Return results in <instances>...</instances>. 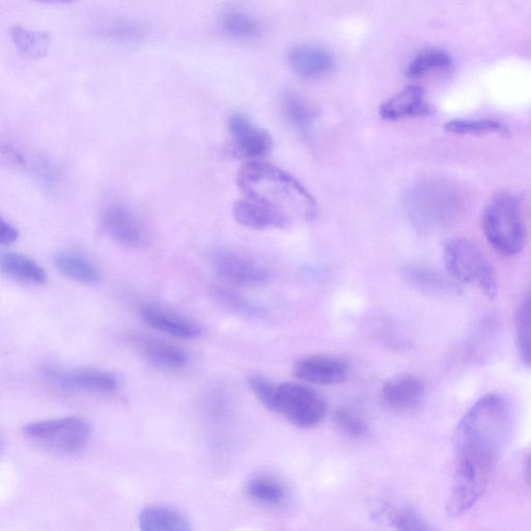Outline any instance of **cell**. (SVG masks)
<instances>
[{
  "label": "cell",
  "mask_w": 531,
  "mask_h": 531,
  "mask_svg": "<svg viewBox=\"0 0 531 531\" xmlns=\"http://www.w3.org/2000/svg\"><path fill=\"white\" fill-rule=\"evenodd\" d=\"M510 404L489 394L462 418L455 435V470L447 516L468 512L485 494L512 431Z\"/></svg>",
  "instance_id": "cell-1"
},
{
  "label": "cell",
  "mask_w": 531,
  "mask_h": 531,
  "mask_svg": "<svg viewBox=\"0 0 531 531\" xmlns=\"http://www.w3.org/2000/svg\"><path fill=\"white\" fill-rule=\"evenodd\" d=\"M238 185L246 199L257 201L284 212L295 211L305 218L316 215L312 194L292 175L272 164L249 161L239 172Z\"/></svg>",
  "instance_id": "cell-2"
},
{
  "label": "cell",
  "mask_w": 531,
  "mask_h": 531,
  "mask_svg": "<svg viewBox=\"0 0 531 531\" xmlns=\"http://www.w3.org/2000/svg\"><path fill=\"white\" fill-rule=\"evenodd\" d=\"M248 384L263 406L298 428H314L326 415L325 401L309 386L275 383L262 376L249 377Z\"/></svg>",
  "instance_id": "cell-3"
},
{
  "label": "cell",
  "mask_w": 531,
  "mask_h": 531,
  "mask_svg": "<svg viewBox=\"0 0 531 531\" xmlns=\"http://www.w3.org/2000/svg\"><path fill=\"white\" fill-rule=\"evenodd\" d=\"M483 231L491 246L502 256L514 257L526 243L519 202L509 193H499L483 213Z\"/></svg>",
  "instance_id": "cell-4"
},
{
  "label": "cell",
  "mask_w": 531,
  "mask_h": 531,
  "mask_svg": "<svg viewBox=\"0 0 531 531\" xmlns=\"http://www.w3.org/2000/svg\"><path fill=\"white\" fill-rule=\"evenodd\" d=\"M443 259L446 271L455 281L478 286L489 299L496 297L494 269L477 245L463 238L451 239L444 245Z\"/></svg>",
  "instance_id": "cell-5"
},
{
  "label": "cell",
  "mask_w": 531,
  "mask_h": 531,
  "mask_svg": "<svg viewBox=\"0 0 531 531\" xmlns=\"http://www.w3.org/2000/svg\"><path fill=\"white\" fill-rule=\"evenodd\" d=\"M24 435L52 452L77 454L88 444L92 429L86 419L64 417L26 425Z\"/></svg>",
  "instance_id": "cell-6"
},
{
  "label": "cell",
  "mask_w": 531,
  "mask_h": 531,
  "mask_svg": "<svg viewBox=\"0 0 531 531\" xmlns=\"http://www.w3.org/2000/svg\"><path fill=\"white\" fill-rule=\"evenodd\" d=\"M217 274L226 282L239 286H257L264 284L268 271L253 258L238 251L221 249L212 257Z\"/></svg>",
  "instance_id": "cell-7"
},
{
  "label": "cell",
  "mask_w": 531,
  "mask_h": 531,
  "mask_svg": "<svg viewBox=\"0 0 531 531\" xmlns=\"http://www.w3.org/2000/svg\"><path fill=\"white\" fill-rule=\"evenodd\" d=\"M450 191L438 184L418 187L410 200L415 217L426 225H439L445 221L455 210Z\"/></svg>",
  "instance_id": "cell-8"
},
{
  "label": "cell",
  "mask_w": 531,
  "mask_h": 531,
  "mask_svg": "<svg viewBox=\"0 0 531 531\" xmlns=\"http://www.w3.org/2000/svg\"><path fill=\"white\" fill-rule=\"evenodd\" d=\"M45 376L62 388L77 393H90L99 395L114 394L118 383L113 375L97 370H82L66 372L58 368L48 367L44 370Z\"/></svg>",
  "instance_id": "cell-9"
},
{
  "label": "cell",
  "mask_w": 531,
  "mask_h": 531,
  "mask_svg": "<svg viewBox=\"0 0 531 531\" xmlns=\"http://www.w3.org/2000/svg\"><path fill=\"white\" fill-rule=\"evenodd\" d=\"M426 393L424 381L412 374H404L388 380L382 387L383 405L394 412H410L422 404Z\"/></svg>",
  "instance_id": "cell-10"
},
{
  "label": "cell",
  "mask_w": 531,
  "mask_h": 531,
  "mask_svg": "<svg viewBox=\"0 0 531 531\" xmlns=\"http://www.w3.org/2000/svg\"><path fill=\"white\" fill-rule=\"evenodd\" d=\"M229 128L234 137V151L237 156L259 161L272 148V138L264 129L257 127L243 114H235L229 121Z\"/></svg>",
  "instance_id": "cell-11"
},
{
  "label": "cell",
  "mask_w": 531,
  "mask_h": 531,
  "mask_svg": "<svg viewBox=\"0 0 531 531\" xmlns=\"http://www.w3.org/2000/svg\"><path fill=\"white\" fill-rule=\"evenodd\" d=\"M102 225L108 236L122 245L136 247L146 240V230L141 219L124 205L107 207L102 215Z\"/></svg>",
  "instance_id": "cell-12"
},
{
  "label": "cell",
  "mask_w": 531,
  "mask_h": 531,
  "mask_svg": "<svg viewBox=\"0 0 531 531\" xmlns=\"http://www.w3.org/2000/svg\"><path fill=\"white\" fill-rule=\"evenodd\" d=\"M293 374L307 383L337 385L346 381L348 367L343 360L333 356L310 355L295 363Z\"/></svg>",
  "instance_id": "cell-13"
},
{
  "label": "cell",
  "mask_w": 531,
  "mask_h": 531,
  "mask_svg": "<svg viewBox=\"0 0 531 531\" xmlns=\"http://www.w3.org/2000/svg\"><path fill=\"white\" fill-rule=\"evenodd\" d=\"M288 62L293 71L304 79H318L334 67L332 54L315 44H300L290 49Z\"/></svg>",
  "instance_id": "cell-14"
},
{
  "label": "cell",
  "mask_w": 531,
  "mask_h": 531,
  "mask_svg": "<svg viewBox=\"0 0 531 531\" xmlns=\"http://www.w3.org/2000/svg\"><path fill=\"white\" fill-rule=\"evenodd\" d=\"M233 213L241 226L251 230L286 229L291 223L284 212L249 199L236 202Z\"/></svg>",
  "instance_id": "cell-15"
},
{
  "label": "cell",
  "mask_w": 531,
  "mask_h": 531,
  "mask_svg": "<svg viewBox=\"0 0 531 531\" xmlns=\"http://www.w3.org/2000/svg\"><path fill=\"white\" fill-rule=\"evenodd\" d=\"M379 114L386 121H398L427 116L430 114V107L425 100V91L418 86H409L385 101L380 107Z\"/></svg>",
  "instance_id": "cell-16"
},
{
  "label": "cell",
  "mask_w": 531,
  "mask_h": 531,
  "mask_svg": "<svg viewBox=\"0 0 531 531\" xmlns=\"http://www.w3.org/2000/svg\"><path fill=\"white\" fill-rule=\"evenodd\" d=\"M133 343L158 368L179 370L188 365V353L176 345L149 337H137Z\"/></svg>",
  "instance_id": "cell-17"
},
{
  "label": "cell",
  "mask_w": 531,
  "mask_h": 531,
  "mask_svg": "<svg viewBox=\"0 0 531 531\" xmlns=\"http://www.w3.org/2000/svg\"><path fill=\"white\" fill-rule=\"evenodd\" d=\"M142 317L147 325L184 340H193L202 334L198 324L156 306H145Z\"/></svg>",
  "instance_id": "cell-18"
},
{
  "label": "cell",
  "mask_w": 531,
  "mask_h": 531,
  "mask_svg": "<svg viewBox=\"0 0 531 531\" xmlns=\"http://www.w3.org/2000/svg\"><path fill=\"white\" fill-rule=\"evenodd\" d=\"M54 265L71 281L95 285L100 282L101 271L98 266L88 257L75 251H63L55 257Z\"/></svg>",
  "instance_id": "cell-19"
},
{
  "label": "cell",
  "mask_w": 531,
  "mask_h": 531,
  "mask_svg": "<svg viewBox=\"0 0 531 531\" xmlns=\"http://www.w3.org/2000/svg\"><path fill=\"white\" fill-rule=\"evenodd\" d=\"M141 531H192L190 522L180 513L162 507H148L138 517Z\"/></svg>",
  "instance_id": "cell-20"
},
{
  "label": "cell",
  "mask_w": 531,
  "mask_h": 531,
  "mask_svg": "<svg viewBox=\"0 0 531 531\" xmlns=\"http://www.w3.org/2000/svg\"><path fill=\"white\" fill-rule=\"evenodd\" d=\"M0 264L3 271L16 281L31 285H43L47 281L45 270L36 261L24 255L4 254Z\"/></svg>",
  "instance_id": "cell-21"
},
{
  "label": "cell",
  "mask_w": 531,
  "mask_h": 531,
  "mask_svg": "<svg viewBox=\"0 0 531 531\" xmlns=\"http://www.w3.org/2000/svg\"><path fill=\"white\" fill-rule=\"evenodd\" d=\"M247 495L263 505L279 506L287 498V488L270 475H257L246 485Z\"/></svg>",
  "instance_id": "cell-22"
},
{
  "label": "cell",
  "mask_w": 531,
  "mask_h": 531,
  "mask_svg": "<svg viewBox=\"0 0 531 531\" xmlns=\"http://www.w3.org/2000/svg\"><path fill=\"white\" fill-rule=\"evenodd\" d=\"M516 344L524 366L531 368V292L521 301L516 317Z\"/></svg>",
  "instance_id": "cell-23"
},
{
  "label": "cell",
  "mask_w": 531,
  "mask_h": 531,
  "mask_svg": "<svg viewBox=\"0 0 531 531\" xmlns=\"http://www.w3.org/2000/svg\"><path fill=\"white\" fill-rule=\"evenodd\" d=\"M283 108L288 121L304 135L310 134L317 111L309 101L296 94H287Z\"/></svg>",
  "instance_id": "cell-24"
},
{
  "label": "cell",
  "mask_w": 531,
  "mask_h": 531,
  "mask_svg": "<svg viewBox=\"0 0 531 531\" xmlns=\"http://www.w3.org/2000/svg\"><path fill=\"white\" fill-rule=\"evenodd\" d=\"M223 33L237 39H254L261 33L259 21L241 11H228L220 18Z\"/></svg>",
  "instance_id": "cell-25"
},
{
  "label": "cell",
  "mask_w": 531,
  "mask_h": 531,
  "mask_svg": "<svg viewBox=\"0 0 531 531\" xmlns=\"http://www.w3.org/2000/svg\"><path fill=\"white\" fill-rule=\"evenodd\" d=\"M452 59L440 49H426L417 53L407 68L409 78H419L434 72L449 69Z\"/></svg>",
  "instance_id": "cell-26"
},
{
  "label": "cell",
  "mask_w": 531,
  "mask_h": 531,
  "mask_svg": "<svg viewBox=\"0 0 531 531\" xmlns=\"http://www.w3.org/2000/svg\"><path fill=\"white\" fill-rule=\"evenodd\" d=\"M11 35L16 47L27 58H42L48 50L50 38L46 33L29 31L16 25Z\"/></svg>",
  "instance_id": "cell-27"
},
{
  "label": "cell",
  "mask_w": 531,
  "mask_h": 531,
  "mask_svg": "<svg viewBox=\"0 0 531 531\" xmlns=\"http://www.w3.org/2000/svg\"><path fill=\"white\" fill-rule=\"evenodd\" d=\"M411 283L423 291L434 294L456 292V286L441 274L422 267L411 268L408 271Z\"/></svg>",
  "instance_id": "cell-28"
},
{
  "label": "cell",
  "mask_w": 531,
  "mask_h": 531,
  "mask_svg": "<svg viewBox=\"0 0 531 531\" xmlns=\"http://www.w3.org/2000/svg\"><path fill=\"white\" fill-rule=\"evenodd\" d=\"M445 130L458 135H485L498 133L509 135V128L495 120H453L445 124Z\"/></svg>",
  "instance_id": "cell-29"
},
{
  "label": "cell",
  "mask_w": 531,
  "mask_h": 531,
  "mask_svg": "<svg viewBox=\"0 0 531 531\" xmlns=\"http://www.w3.org/2000/svg\"><path fill=\"white\" fill-rule=\"evenodd\" d=\"M99 34L107 39L135 42L141 41L147 35L145 26L131 20H114L103 24Z\"/></svg>",
  "instance_id": "cell-30"
},
{
  "label": "cell",
  "mask_w": 531,
  "mask_h": 531,
  "mask_svg": "<svg viewBox=\"0 0 531 531\" xmlns=\"http://www.w3.org/2000/svg\"><path fill=\"white\" fill-rule=\"evenodd\" d=\"M333 424L341 434L349 438H361L369 431L365 419L355 411L346 408L334 412Z\"/></svg>",
  "instance_id": "cell-31"
},
{
  "label": "cell",
  "mask_w": 531,
  "mask_h": 531,
  "mask_svg": "<svg viewBox=\"0 0 531 531\" xmlns=\"http://www.w3.org/2000/svg\"><path fill=\"white\" fill-rule=\"evenodd\" d=\"M387 517L397 531H435L422 516L410 510H390Z\"/></svg>",
  "instance_id": "cell-32"
},
{
  "label": "cell",
  "mask_w": 531,
  "mask_h": 531,
  "mask_svg": "<svg viewBox=\"0 0 531 531\" xmlns=\"http://www.w3.org/2000/svg\"><path fill=\"white\" fill-rule=\"evenodd\" d=\"M216 296L220 299L221 302L226 303L228 306L232 307L233 310L253 313V307L244 302L237 295L233 294L228 290L218 289L216 290Z\"/></svg>",
  "instance_id": "cell-33"
},
{
  "label": "cell",
  "mask_w": 531,
  "mask_h": 531,
  "mask_svg": "<svg viewBox=\"0 0 531 531\" xmlns=\"http://www.w3.org/2000/svg\"><path fill=\"white\" fill-rule=\"evenodd\" d=\"M18 237V230L12 226L10 222L2 219V222H0V242H2L3 245H11L18 239Z\"/></svg>",
  "instance_id": "cell-34"
},
{
  "label": "cell",
  "mask_w": 531,
  "mask_h": 531,
  "mask_svg": "<svg viewBox=\"0 0 531 531\" xmlns=\"http://www.w3.org/2000/svg\"><path fill=\"white\" fill-rule=\"evenodd\" d=\"M524 478L527 484L531 486V455L528 457L525 464Z\"/></svg>",
  "instance_id": "cell-35"
}]
</instances>
